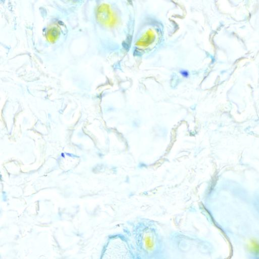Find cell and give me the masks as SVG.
I'll list each match as a JSON object with an SVG mask.
<instances>
[{"label": "cell", "instance_id": "6da1fadb", "mask_svg": "<svg viewBox=\"0 0 259 259\" xmlns=\"http://www.w3.org/2000/svg\"><path fill=\"white\" fill-rule=\"evenodd\" d=\"M137 242L141 251L144 255H153L160 247V238L152 227L144 226L137 234Z\"/></svg>", "mask_w": 259, "mask_h": 259}]
</instances>
